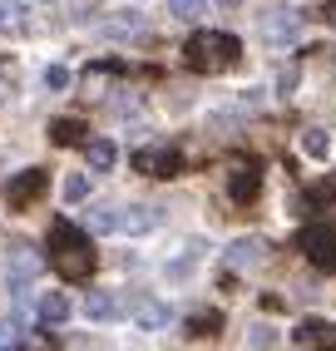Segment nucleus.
I'll return each instance as SVG.
<instances>
[{
  "label": "nucleus",
  "mask_w": 336,
  "mask_h": 351,
  "mask_svg": "<svg viewBox=\"0 0 336 351\" xmlns=\"http://www.w3.org/2000/svg\"><path fill=\"white\" fill-rule=\"evenodd\" d=\"M158 213L154 208H119V232H154Z\"/></svg>",
  "instance_id": "9b49d317"
},
{
  "label": "nucleus",
  "mask_w": 336,
  "mask_h": 351,
  "mask_svg": "<svg viewBox=\"0 0 336 351\" xmlns=\"http://www.w3.org/2000/svg\"><path fill=\"white\" fill-rule=\"evenodd\" d=\"M297 247L307 252V263H311V267L336 272V228H331V223H311V228H302Z\"/></svg>",
  "instance_id": "7ed1b4c3"
},
{
  "label": "nucleus",
  "mask_w": 336,
  "mask_h": 351,
  "mask_svg": "<svg viewBox=\"0 0 336 351\" xmlns=\"http://www.w3.org/2000/svg\"><path fill=\"white\" fill-rule=\"evenodd\" d=\"M134 322L143 326V332H158V326H168V307L154 302V297H143L139 307H134Z\"/></svg>",
  "instance_id": "ddd939ff"
},
{
  "label": "nucleus",
  "mask_w": 336,
  "mask_h": 351,
  "mask_svg": "<svg viewBox=\"0 0 336 351\" xmlns=\"http://www.w3.org/2000/svg\"><path fill=\"white\" fill-rule=\"evenodd\" d=\"M208 10V0H168V15H178V20H198Z\"/></svg>",
  "instance_id": "6ab92c4d"
},
{
  "label": "nucleus",
  "mask_w": 336,
  "mask_h": 351,
  "mask_svg": "<svg viewBox=\"0 0 336 351\" xmlns=\"http://www.w3.org/2000/svg\"><path fill=\"white\" fill-rule=\"evenodd\" d=\"M302 149H307L311 158H326L331 144H326V134H322V129H307V134H302Z\"/></svg>",
  "instance_id": "aec40b11"
},
{
  "label": "nucleus",
  "mask_w": 336,
  "mask_h": 351,
  "mask_svg": "<svg viewBox=\"0 0 336 351\" xmlns=\"http://www.w3.org/2000/svg\"><path fill=\"white\" fill-rule=\"evenodd\" d=\"M262 263H267V243L262 238H237L228 247V267L232 272H248V267H262Z\"/></svg>",
  "instance_id": "39448f33"
},
{
  "label": "nucleus",
  "mask_w": 336,
  "mask_h": 351,
  "mask_svg": "<svg viewBox=\"0 0 336 351\" xmlns=\"http://www.w3.org/2000/svg\"><path fill=\"white\" fill-rule=\"evenodd\" d=\"M40 193H45V169H25V173H15L5 183V203L10 208H20L25 198H40Z\"/></svg>",
  "instance_id": "423d86ee"
},
{
  "label": "nucleus",
  "mask_w": 336,
  "mask_h": 351,
  "mask_svg": "<svg viewBox=\"0 0 336 351\" xmlns=\"http://www.w3.org/2000/svg\"><path fill=\"white\" fill-rule=\"evenodd\" d=\"M134 163H139V173H154V178H173V169H178V154L173 149H139L134 154Z\"/></svg>",
  "instance_id": "0eeeda50"
},
{
  "label": "nucleus",
  "mask_w": 336,
  "mask_h": 351,
  "mask_svg": "<svg viewBox=\"0 0 336 351\" xmlns=\"http://www.w3.org/2000/svg\"><path fill=\"white\" fill-rule=\"evenodd\" d=\"M45 84H50V89H64V84H69V69H64V64H50V69H45Z\"/></svg>",
  "instance_id": "5701e85b"
},
{
  "label": "nucleus",
  "mask_w": 336,
  "mask_h": 351,
  "mask_svg": "<svg viewBox=\"0 0 336 351\" xmlns=\"http://www.w3.org/2000/svg\"><path fill=\"white\" fill-rule=\"evenodd\" d=\"M80 198H89V178H64V203H80Z\"/></svg>",
  "instance_id": "4be33fe9"
},
{
  "label": "nucleus",
  "mask_w": 336,
  "mask_h": 351,
  "mask_svg": "<svg viewBox=\"0 0 336 351\" xmlns=\"http://www.w3.org/2000/svg\"><path fill=\"white\" fill-rule=\"evenodd\" d=\"M84 158H89V169H94V173H104V169H114L119 149L109 144V138H89V144H84Z\"/></svg>",
  "instance_id": "4468645a"
},
{
  "label": "nucleus",
  "mask_w": 336,
  "mask_h": 351,
  "mask_svg": "<svg viewBox=\"0 0 336 351\" xmlns=\"http://www.w3.org/2000/svg\"><path fill=\"white\" fill-rule=\"evenodd\" d=\"M223 5H232V0H223Z\"/></svg>",
  "instance_id": "bb28decb"
},
{
  "label": "nucleus",
  "mask_w": 336,
  "mask_h": 351,
  "mask_svg": "<svg viewBox=\"0 0 336 351\" xmlns=\"http://www.w3.org/2000/svg\"><path fill=\"white\" fill-rule=\"evenodd\" d=\"M252 346H262V351H267V346H277L272 326H252Z\"/></svg>",
  "instance_id": "b1692460"
},
{
  "label": "nucleus",
  "mask_w": 336,
  "mask_h": 351,
  "mask_svg": "<svg viewBox=\"0 0 336 351\" xmlns=\"http://www.w3.org/2000/svg\"><path fill=\"white\" fill-rule=\"evenodd\" d=\"M50 138H55V144H80V138H84V124H80V119H55V124H50Z\"/></svg>",
  "instance_id": "dca6fc26"
},
{
  "label": "nucleus",
  "mask_w": 336,
  "mask_h": 351,
  "mask_svg": "<svg viewBox=\"0 0 336 351\" xmlns=\"http://www.w3.org/2000/svg\"><path fill=\"white\" fill-rule=\"evenodd\" d=\"M35 317H40L45 326H60V322H69V297H64V292H45V297L35 302Z\"/></svg>",
  "instance_id": "9d476101"
},
{
  "label": "nucleus",
  "mask_w": 336,
  "mask_h": 351,
  "mask_svg": "<svg viewBox=\"0 0 336 351\" xmlns=\"http://www.w3.org/2000/svg\"><path fill=\"white\" fill-rule=\"evenodd\" d=\"M297 337H302V346H311V351H336V322L307 317V322L297 326Z\"/></svg>",
  "instance_id": "6e6552de"
},
{
  "label": "nucleus",
  "mask_w": 336,
  "mask_h": 351,
  "mask_svg": "<svg viewBox=\"0 0 336 351\" xmlns=\"http://www.w3.org/2000/svg\"><path fill=\"white\" fill-rule=\"evenodd\" d=\"M262 35L267 40H292L297 35V10H272L267 20H262Z\"/></svg>",
  "instance_id": "f8f14e48"
},
{
  "label": "nucleus",
  "mask_w": 336,
  "mask_h": 351,
  "mask_svg": "<svg viewBox=\"0 0 336 351\" xmlns=\"http://www.w3.org/2000/svg\"><path fill=\"white\" fill-rule=\"evenodd\" d=\"M40 267H45V257H40L35 247H15V252H10V287H25Z\"/></svg>",
  "instance_id": "1a4fd4ad"
},
{
  "label": "nucleus",
  "mask_w": 336,
  "mask_h": 351,
  "mask_svg": "<svg viewBox=\"0 0 336 351\" xmlns=\"http://www.w3.org/2000/svg\"><path fill=\"white\" fill-rule=\"evenodd\" d=\"M15 30H25L20 5H15V0H0V35H15Z\"/></svg>",
  "instance_id": "f3484780"
},
{
  "label": "nucleus",
  "mask_w": 336,
  "mask_h": 351,
  "mask_svg": "<svg viewBox=\"0 0 336 351\" xmlns=\"http://www.w3.org/2000/svg\"><path fill=\"white\" fill-rule=\"evenodd\" d=\"M262 189V173H257V163H237V169L228 173V198L232 203H252Z\"/></svg>",
  "instance_id": "20e7f679"
},
{
  "label": "nucleus",
  "mask_w": 336,
  "mask_h": 351,
  "mask_svg": "<svg viewBox=\"0 0 336 351\" xmlns=\"http://www.w3.org/2000/svg\"><path fill=\"white\" fill-rule=\"evenodd\" d=\"M84 312H89L94 322H114V317H119V297H109V292H89Z\"/></svg>",
  "instance_id": "2eb2a0df"
},
{
  "label": "nucleus",
  "mask_w": 336,
  "mask_h": 351,
  "mask_svg": "<svg viewBox=\"0 0 336 351\" xmlns=\"http://www.w3.org/2000/svg\"><path fill=\"white\" fill-rule=\"evenodd\" d=\"M15 332H20L15 322H5V326H0V351H10V346H15Z\"/></svg>",
  "instance_id": "393cba45"
},
{
  "label": "nucleus",
  "mask_w": 336,
  "mask_h": 351,
  "mask_svg": "<svg viewBox=\"0 0 336 351\" xmlns=\"http://www.w3.org/2000/svg\"><path fill=\"white\" fill-rule=\"evenodd\" d=\"M143 30V20L139 15H119V20H104V35H119V40H124V35H139Z\"/></svg>",
  "instance_id": "a211bd4d"
},
{
  "label": "nucleus",
  "mask_w": 336,
  "mask_h": 351,
  "mask_svg": "<svg viewBox=\"0 0 336 351\" xmlns=\"http://www.w3.org/2000/svg\"><path fill=\"white\" fill-rule=\"evenodd\" d=\"M188 64H193V69H208V75H213V69H228L232 60H237V40L228 35V30H198L193 40H188Z\"/></svg>",
  "instance_id": "f03ea898"
},
{
  "label": "nucleus",
  "mask_w": 336,
  "mask_h": 351,
  "mask_svg": "<svg viewBox=\"0 0 336 351\" xmlns=\"http://www.w3.org/2000/svg\"><path fill=\"white\" fill-rule=\"evenodd\" d=\"M94 228H99V232H119V208H94Z\"/></svg>",
  "instance_id": "412c9836"
},
{
  "label": "nucleus",
  "mask_w": 336,
  "mask_h": 351,
  "mask_svg": "<svg viewBox=\"0 0 336 351\" xmlns=\"http://www.w3.org/2000/svg\"><path fill=\"white\" fill-rule=\"evenodd\" d=\"M50 263L69 277V282H84V277L94 272V247H89V238L75 228V223H55L50 228Z\"/></svg>",
  "instance_id": "f257e3e1"
},
{
  "label": "nucleus",
  "mask_w": 336,
  "mask_h": 351,
  "mask_svg": "<svg viewBox=\"0 0 336 351\" xmlns=\"http://www.w3.org/2000/svg\"><path fill=\"white\" fill-rule=\"evenodd\" d=\"M25 351H55V341H50V337H35V341H30Z\"/></svg>",
  "instance_id": "a878e982"
}]
</instances>
